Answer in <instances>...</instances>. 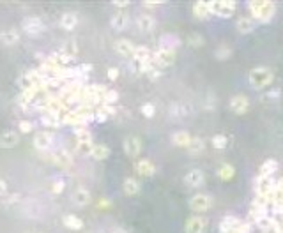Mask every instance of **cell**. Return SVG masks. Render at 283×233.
Masks as SVG:
<instances>
[{"mask_svg":"<svg viewBox=\"0 0 283 233\" xmlns=\"http://www.w3.org/2000/svg\"><path fill=\"white\" fill-rule=\"evenodd\" d=\"M248 9L252 18L260 23H268L276 14V5L269 0H253L248 4Z\"/></svg>","mask_w":283,"mask_h":233,"instance_id":"6da1fadb","label":"cell"},{"mask_svg":"<svg viewBox=\"0 0 283 233\" xmlns=\"http://www.w3.org/2000/svg\"><path fill=\"white\" fill-rule=\"evenodd\" d=\"M248 82L252 85V89L255 90H264L268 87H271V83L275 82V73H273L271 67L260 66L253 67L248 74Z\"/></svg>","mask_w":283,"mask_h":233,"instance_id":"7a4b0ae2","label":"cell"},{"mask_svg":"<svg viewBox=\"0 0 283 233\" xmlns=\"http://www.w3.org/2000/svg\"><path fill=\"white\" fill-rule=\"evenodd\" d=\"M44 78L41 74L39 69H30L25 71L21 76L18 78V85L21 87V90H28V89H39V87L44 85Z\"/></svg>","mask_w":283,"mask_h":233,"instance_id":"3957f363","label":"cell"},{"mask_svg":"<svg viewBox=\"0 0 283 233\" xmlns=\"http://www.w3.org/2000/svg\"><path fill=\"white\" fill-rule=\"evenodd\" d=\"M276 187V180L273 177H257L255 180V196H264V198H273Z\"/></svg>","mask_w":283,"mask_h":233,"instance_id":"277c9868","label":"cell"},{"mask_svg":"<svg viewBox=\"0 0 283 233\" xmlns=\"http://www.w3.org/2000/svg\"><path fill=\"white\" fill-rule=\"evenodd\" d=\"M211 14L220 16V18H230L236 12L237 4L236 2H229V0H221V2H209Z\"/></svg>","mask_w":283,"mask_h":233,"instance_id":"5b68a950","label":"cell"},{"mask_svg":"<svg viewBox=\"0 0 283 233\" xmlns=\"http://www.w3.org/2000/svg\"><path fill=\"white\" fill-rule=\"evenodd\" d=\"M221 233H230V232H246L248 233V225L243 219L236 218V216H227L221 219L220 223Z\"/></svg>","mask_w":283,"mask_h":233,"instance_id":"8992f818","label":"cell"},{"mask_svg":"<svg viewBox=\"0 0 283 233\" xmlns=\"http://www.w3.org/2000/svg\"><path fill=\"white\" fill-rule=\"evenodd\" d=\"M154 64L159 67V69H163V67H168L175 62V58H177V53L175 50H167V48H158L154 51Z\"/></svg>","mask_w":283,"mask_h":233,"instance_id":"52a82bcc","label":"cell"},{"mask_svg":"<svg viewBox=\"0 0 283 233\" xmlns=\"http://www.w3.org/2000/svg\"><path fill=\"white\" fill-rule=\"evenodd\" d=\"M213 207V196L204 193H198L195 196H191L190 200V209L193 212H207Z\"/></svg>","mask_w":283,"mask_h":233,"instance_id":"ba28073f","label":"cell"},{"mask_svg":"<svg viewBox=\"0 0 283 233\" xmlns=\"http://www.w3.org/2000/svg\"><path fill=\"white\" fill-rule=\"evenodd\" d=\"M89 120H92L90 116H85L82 113H78L76 110H69L66 115L62 116V124L66 125H71V127H85V124Z\"/></svg>","mask_w":283,"mask_h":233,"instance_id":"9c48e42d","label":"cell"},{"mask_svg":"<svg viewBox=\"0 0 283 233\" xmlns=\"http://www.w3.org/2000/svg\"><path fill=\"white\" fill-rule=\"evenodd\" d=\"M21 28L28 35H37L44 30V23L43 19L37 18V16H28V18H23V21H21Z\"/></svg>","mask_w":283,"mask_h":233,"instance_id":"30bf717a","label":"cell"},{"mask_svg":"<svg viewBox=\"0 0 283 233\" xmlns=\"http://www.w3.org/2000/svg\"><path fill=\"white\" fill-rule=\"evenodd\" d=\"M229 106L236 115H245L250 110V99L246 96H243V94H237V96H234L230 99Z\"/></svg>","mask_w":283,"mask_h":233,"instance_id":"8fae6325","label":"cell"},{"mask_svg":"<svg viewBox=\"0 0 283 233\" xmlns=\"http://www.w3.org/2000/svg\"><path fill=\"white\" fill-rule=\"evenodd\" d=\"M51 145H53V134L48 131H39L35 132L34 136V147L37 148V150L41 152H46L51 148Z\"/></svg>","mask_w":283,"mask_h":233,"instance_id":"7c38bea8","label":"cell"},{"mask_svg":"<svg viewBox=\"0 0 283 233\" xmlns=\"http://www.w3.org/2000/svg\"><path fill=\"white\" fill-rule=\"evenodd\" d=\"M255 226L264 233H278L280 232V221H276L271 214H268V216H264V218H260L259 221L255 223Z\"/></svg>","mask_w":283,"mask_h":233,"instance_id":"4fadbf2b","label":"cell"},{"mask_svg":"<svg viewBox=\"0 0 283 233\" xmlns=\"http://www.w3.org/2000/svg\"><path fill=\"white\" fill-rule=\"evenodd\" d=\"M50 159H51V163L57 164V166H60V168H67L73 164V155H71L66 148H57L55 152H51Z\"/></svg>","mask_w":283,"mask_h":233,"instance_id":"5bb4252c","label":"cell"},{"mask_svg":"<svg viewBox=\"0 0 283 233\" xmlns=\"http://www.w3.org/2000/svg\"><path fill=\"white\" fill-rule=\"evenodd\" d=\"M204 182H206V175H204L202 170H198V168H195V170L188 171L184 175V184L188 187H191V189H197V187L204 186Z\"/></svg>","mask_w":283,"mask_h":233,"instance_id":"9a60e30c","label":"cell"},{"mask_svg":"<svg viewBox=\"0 0 283 233\" xmlns=\"http://www.w3.org/2000/svg\"><path fill=\"white\" fill-rule=\"evenodd\" d=\"M124 152L128 157H131V159H135V157H138L140 152H142V141H140L138 136H128L124 140Z\"/></svg>","mask_w":283,"mask_h":233,"instance_id":"2e32d148","label":"cell"},{"mask_svg":"<svg viewBox=\"0 0 283 233\" xmlns=\"http://www.w3.org/2000/svg\"><path fill=\"white\" fill-rule=\"evenodd\" d=\"M207 226V219L200 218V216H193L186 221L184 225V233H204Z\"/></svg>","mask_w":283,"mask_h":233,"instance_id":"e0dca14e","label":"cell"},{"mask_svg":"<svg viewBox=\"0 0 283 233\" xmlns=\"http://www.w3.org/2000/svg\"><path fill=\"white\" fill-rule=\"evenodd\" d=\"M115 51L124 58H133L135 57L136 46L129 41V39H117L115 41Z\"/></svg>","mask_w":283,"mask_h":233,"instance_id":"ac0fdd59","label":"cell"},{"mask_svg":"<svg viewBox=\"0 0 283 233\" xmlns=\"http://www.w3.org/2000/svg\"><path fill=\"white\" fill-rule=\"evenodd\" d=\"M136 27L140 32H145V34H151L156 28V19L151 14H140L136 18Z\"/></svg>","mask_w":283,"mask_h":233,"instance_id":"d6986e66","label":"cell"},{"mask_svg":"<svg viewBox=\"0 0 283 233\" xmlns=\"http://www.w3.org/2000/svg\"><path fill=\"white\" fill-rule=\"evenodd\" d=\"M110 25H112V28L113 30H126L128 28V25H129V16H128V12H124V11H119V12H115V14L112 16V19H110Z\"/></svg>","mask_w":283,"mask_h":233,"instance_id":"ffe728a7","label":"cell"},{"mask_svg":"<svg viewBox=\"0 0 283 233\" xmlns=\"http://www.w3.org/2000/svg\"><path fill=\"white\" fill-rule=\"evenodd\" d=\"M257 27V21L252 18V16H243L236 21V28L239 34H252Z\"/></svg>","mask_w":283,"mask_h":233,"instance_id":"44dd1931","label":"cell"},{"mask_svg":"<svg viewBox=\"0 0 283 233\" xmlns=\"http://www.w3.org/2000/svg\"><path fill=\"white\" fill-rule=\"evenodd\" d=\"M170 116L172 118H184V116L191 115V106L186 105V103H174V105H170Z\"/></svg>","mask_w":283,"mask_h":233,"instance_id":"7402d4cb","label":"cell"},{"mask_svg":"<svg viewBox=\"0 0 283 233\" xmlns=\"http://www.w3.org/2000/svg\"><path fill=\"white\" fill-rule=\"evenodd\" d=\"M135 170L140 177H152V175L156 173V166L151 159H140L138 163H136Z\"/></svg>","mask_w":283,"mask_h":233,"instance_id":"603a6c76","label":"cell"},{"mask_svg":"<svg viewBox=\"0 0 283 233\" xmlns=\"http://www.w3.org/2000/svg\"><path fill=\"white\" fill-rule=\"evenodd\" d=\"M18 141H19V136H18V132H14V131H4L2 134H0V147L2 148H12V147H16L18 145Z\"/></svg>","mask_w":283,"mask_h":233,"instance_id":"cb8c5ba5","label":"cell"},{"mask_svg":"<svg viewBox=\"0 0 283 233\" xmlns=\"http://www.w3.org/2000/svg\"><path fill=\"white\" fill-rule=\"evenodd\" d=\"M90 200H92V196H90L89 189H85V187H78V189L73 193V203H74L76 207H85V205H89Z\"/></svg>","mask_w":283,"mask_h":233,"instance_id":"d4e9b609","label":"cell"},{"mask_svg":"<svg viewBox=\"0 0 283 233\" xmlns=\"http://www.w3.org/2000/svg\"><path fill=\"white\" fill-rule=\"evenodd\" d=\"M191 140H193V136H191L188 131H175L174 134H172V143H174L175 147L188 148L191 143Z\"/></svg>","mask_w":283,"mask_h":233,"instance_id":"484cf974","label":"cell"},{"mask_svg":"<svg viewBox=\"0 0 283 233\" xmlns=\"http://www.w3.org/2000/svg\"><path fill=\"white\" fill-rule=\"evenodd\" d=\"M76 25H78V16H76V12H71V11H67V12H64L62 16H60V27L64 28V30H74L76 28Z\"/></svg>","mask_w":283,"mask_h":233,"instance_id":"4316f807","label":"cell"},{"mask_svg":"<svg viewBox=\"0 0 283 233\" xmlns=\"http://www.w3.org/2000/svg\"><path fill=\"white\" fill-rule=\"evenodd\" d=\"M181 46V39L174 34H163L159 37V48H167V50H175Z\"/></svg>","mask_w":283,"mask_h":233,"instance_id":"83f0119b","label":"cell"},{"mask_svg":"<svg viewBox=\"0 0 283 233\" xmlns=\"http://www.w3.org/2000/svg\"><path fill=\"white\" fill-rule=\"evenodd\" d=\"M115 115V106H112V105H99L96 108V120L97 122H105L106 118H110V116H113Z\"/></svg>","mask_w":283,"mask_h":233,"instance_id":"f1b7e54d","label":"cell"},{"mask_svg":"<svg viewBox=\"0 0 283 233\" xmlns=\"http://www.w3.org/2000/svg\"><path fill=\"white\" fill-rule=\"evenodd\" d=\"M0 41H2L5 46H12V44L19 43V34L14 28H5V30L0 32Z\"/></svg>","mask_w":283,"mask_h":233,"instance_id":"f546056e","label":"cell"},{"mask_svg":"<svg viewBox=\"0 0 283 233\" xmlns=\"http://www.w3.org/2000/svg\"><path fill=\"white\" fill-rule=\"evenodd\" d=\"M62 223L67 230H73V232H80V230L83 228V221L78 218V216H74V214H67V216H64Z\"/></svg>","mask_w":283,"mask_h":233,"instance_id":"4dcf8cb0","label":"cell"},{"mask_svg":"<svg viewBox=\"0 0 283 233\" xmlns=\"http://www.w3.org/2000/svg\"><path fill=\"white\" fill-rule=\"evenodd\" d=\"M276 170H278V161L268 159V161L262 163V166H260L259 175H257V177H273V175L276 173Z\"/></svg>","mask_w":283,"mask_h":233,"instance_id":"1f68e13d","label":"cell"},{"mask_svg":"<svg viewBox=\"0 0 283 233\" xmlns=\"http://www.w3.org/2000/svg\"><path fill=\"white\" fill-rule=\"evenodd\" d=\"M108 155H110V148L108 145H103V143H97L92 147V150H90V157L96 161H105L108 159Z\"/></svg>","mask_w":283,"mask_h":233,"instance_id":"d6a6232c","label":"cell"},{"mask_svg":"<svg viewBox=\"0 0 283 233\" xmlns=\"http://www.w3.org/2000/svg\"><path fill=\"white\" fill-rule=\"evenodd\" d=\"M283 205V177L276 180V187H275V194L271 198V209H278Z\"/></svg>","mask_w":283,"mask_h":233,"instance_id":"836d02e7","label":"cell"},{"mask_svg":"<svg viewBox=\"0 0 283 233\" xmlns=\"http://www.w3.org/2000/svg\"><path fill=\"white\" fill-rule=\"evenodd\" d=\"M193 14L197 16L198 19H207L211 18V7H209V2H197L193 5Z\"/></svg>","mask_w":283,"mask_h":233,"instance_id":"e575fe53","label":"cell"},{"mask_svg":"<svg viewBox=\"0 0 283 233\" xmlns=\"http://www.w3.org/2000/svg\"><path fill=\"white\" fill-rule=\"evenodd\" d=\"M41 124L46 125V127H58V125L62 124V116L55 115V113H44L41 116Z\"/></svg>","mask_w":283,"mask_h":233,"instance_id":"d590c367","label":"cell"},{"mask_svg":"<svg viewBox=\"0 0 283 233\" xmlns=\"http://www.w3.org/2000/svg\"><path fill=\"white\" fill-rule=\"evenodd\" d=\"M122 187H124V193L128 194V196H135V194L140 193V182L136 179H131V177H128V179L124 180Z\"/></svg>","mask_w":283,"mask_h":233,"instance_id":"8d00e7d4","label":"cell"},{"mask_svg":"<svg viewBox=\"0 0 283 233\" xmlns=\"http://www.w3.org/2000/svg\"><path fill=\"white\" fill-rule=\"evenodd\" d=\"M204 148H206V143H204V141H202L200 138L193 136V140H191L190 147H188V152H190V155L197 157V155H200L202 152H204Z\"/></svg>","mask_w":283,"mask_h":233,"instance_id":"74e56055","label":"cell"},{"mask_svg":"<svg viewBox=\"0 0 283 233\" xmlns=\"http://www.w3.org/2000/svg\"><path fill=\"white\" fill-rule=\"evenodd\" d=\"M234 175H236V168H234L232 164H229V163L221 164V168L218 170V177H220L221 180H230V179H234Z\"/></svg>","mask_w":283,"mask_h":233,"instance_id":"f35d334b","label":"cell"},{"mask_svg":"<svg viewBox=\"0 0 283 233\" xmlns=\"http://www.w3.org/2000/svg\"><path fill=\"white\" fill-rule=\"evenodd\" d=\"M230 55H232V48L227 46V44H220L214 51V57L218 60H227V58H230Z\"/></svg>","mask_w":283,"mask_h":233,"instance_id":"ab89813d","label":"cell"},{"mask_svg":"<svg viewBox=\"0 0 283 233\" xmlns=\"http://www.w3.org/2000/svg\"><path fill=\"white\" fill-rule=\"evenodd\" d=\"M204 43H206V39L202 37V34H198V32H191L190 35H188V44L193 48H200L204 46Z\"/></svg>","mask_w":283,"mask_h":233,"instance_id":"60d3db41","label":"cell"},{"mask_svg":"<svg viewBox=\"0 0 283 233\" xmlns=\"http://www.w3.org/2000/svg\"><path fill=\"white\" fill-rule=\"evenodd\" d=\"M74 136H76V141H92V132L87 127L74 129Z\"/></svg>","mask_w":283,"mask_h":233,"instance_id":"b9f144b4","label":"cell"},{"mask_svg":"<svg viewBox=\"0 0 283 233\" xmlns=\"http://www.w3.org/2000/svg\"><path fill=\"white\" fill-rule=\"evenodd\" d=\"M213 147L214 148H218V150H223V148L229 145V138H227L225 134H216V136H213Z\"/></svg>","mask_w":283,"mask_h":233,"instance_id":"7bdbcfd3","label":"cell"},{"mask_svg":"<svg viewBox=\"0 0 283 233\" xmlns=\"http://www.w3.org/2000/svg\"><path fill=\"white\" fill-rule=\"evenodd\" d=\"M119 101V94H117V90H112V89H108V92L105 94V99H103V103L105 105H115V103ZM101 103V105H103Z\"/></svg>","mask_w":283,"mask_h":233,"instance_id":"ee69618b","label":"cell"},{"mask_svg":"<svg viewBox=\"0 0 283 233\" xmlns=\"http://www.w3.org/2000/svg\"><path fill=\"white\" fill-rule=\"evenodd\" d=\"M140 112H142V115H144L145 118H152L154 113H156V106L152 105V103H145V105H142Z\"/></svg>","mask_w":283,"mask_h":233,"instance_id":"f6af8a7d","label":"cell"},{"mask_svg":"<svg viewBox=\"0 0 283 233\" xmlns=\"http://www.w3.org/2000/svg\"><path fill=\"white\" fill-rule=\"evenodd\" d=\"M92 147H94L92 141H76V150L80 152V154H89L90 155Z\"/></svg>","mask_w":283,"mask_h":233,"instance_id":"bcb514c9","label":"cell"},{"mask_svg":"<svg viewBox=\"0 0 283 233\" xmlns=\"http://www.w3.org/2000/svg\"><path fill=\"white\" fill-rule=\"evenodd\" d=\"M64 187H66V184H64L62 179H55L53 182H51V193H53V194H60L64 191Z\"/></svg>","mask_w":283,"mask_h":233,"instance_id":"7dc6e473","label":"cell"},{"mask_svg":"<svg viewBox=\"0 0 283 233\" xmlns=\"http://www.w3.org/2000/svg\"><path fill=\"white\" fill-rule=\"evenodd\" d=\"M18 127H19V131H21V132H30L32 131V124L28 120H21L18 124Z\"/></svg>","mask_w":283,"mask_h":233,"instance_id":"c3c4849f","label":"cell"},{"mask_svg":"<svg viewBox=\"0 0 283 233\" xmlns=\"http://www.w3.org/2000/svg\"><path fill=\"white\" fill-rule=\"evenodd\" d=\"M106 76H108L110 82H115L117 78H119V69H117V67H110L108 73H106Z\"/></svg>","mask_w":283,"mask_h":233,"instance_id":"681fc988","label":"cell"},{"mask_svg":"<svg viewBox=\"0 0 283 233\" xmlns=\"http://www.w3.org/2000/svg\"><path fill=\"white\" fill-rule=\"evenodd\" d=\"M5 189H7L5 182H4V180H0V196H4V194H5Z\"/></svg>","mask_w":283,"mask_h":233,"instance_id":"f907efd6","label":"cell"},{"mask_svg":"<svg viewBox=\"0 0 283 233\" xmlns=\"http://www.w3.org/2000/svg\"><path fill=\"white\" fill-rule=\"evenodd\" d=\"M113 5H115V7H128L129 2H113Z\"/></svg>","mask_w":283,"mask_h":233,"instance_id":"816d5d0a","label":"cell"},{"mask_svg":"<svg viewBox=\"0 0 283 233\" xmlns=\"http://www.w3.org/2000/svg\"><path fill=\"white\" fill-rule=\"evenodd\" d=\"M112 233H128V232H124V230H115V232H112Z\"/></svg>","mask_w":283,"mask_h":233,"instance_id":"f5cc1de1","label":"cell"},{"mask_svg":"<svg viewBox=\"0 0 283 233\" xmlns=\"http://www.w3.org/2000/svg\"><path fill=\"white\" fill-rule=\"evenodd\" d=\"M230 233H246V232H230Z\"/></svg>","mask_w":283,"mask_h":233,"instance_id":"db71d44e","label":"cell"}]
</instances>
